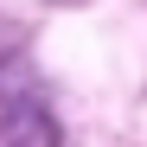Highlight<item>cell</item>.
Returning a JSON list of instances; mask_svg holds the SVG:
<instances>
[{"label":"cell","instance_id":"obj_1","mask_svg":"<svg viewBox=\"0 0 147 147\" xmlns=\"http://www.w3.org/2000/svg\"><path fill=\"white\" fill-rule=\"evenodd\" d=\"M0 141L7 147H58V115L51 102H45V90L32 77H13V83H0Z\"/></svg>","mask_w":147,"mask_h":147}]
</instances>
